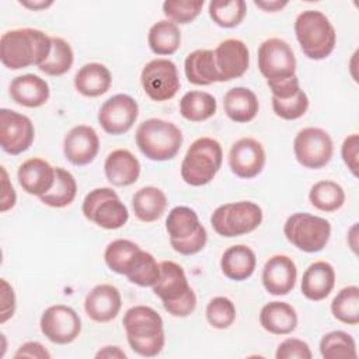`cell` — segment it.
I'll return each mask as SVG.
<instances>
[{
  "instance_id": "cell-51",
  "label": "cell",
  "mask_w": 359,
  "mask_h": 359,
  "mask_svg": "<svg viewBox=\"0 0 359 359\" xmlns=\"http://www.w3.org/2000/svg\"><path fill=\"white\" fill-rule=\"evenodd\" d=\"M95 358H114V359H125L126 353L119 346H104L95 353Z\"/></svg>"
},
{
  "instance_id": "cell-3",
  "label": "cell",
  "mask_w": 359,
  "mask_h": 359,
  "mask_svg": "<svg viewBox=\"0 0 359 359\" xmlns=\"http://www.w3.org/2000/svg\"><path fill=\"white\" fill-rule=\"evenodd\" d=\"M160 276L153 292L163 302V307L174 317H188L196 307V296L191 289L181 265L174 261L158 264Z\"/></svg>"
},
{
  "instance_id": "cell-27",
  "label": "cell",
  "mask_w": 359,
  "mask_h": 359,
  "mask_svg": "<svg viewBox=\"0 0 359 359\" xmlns=\"http://www.w3.org/2000/svg\"><path fill=\"white\" fill-rule=\"evenodd\" d=\"M262 328L275 335H287L297 327V313L286 302H269L259 313Z\"/></svg>"
},
{
  "instance_id": "cell-47",
  "label": "cell",
  "mask_w": 359,
  "mask_h": 359,
  "mask_svg": "<svg viewBox=\"0 0 359 359\" xmlns=\"http://www.w3.org/2000/svg\"><path fill=\"white\" fill-rule=\"evenodd\" d=\"M15 311V294L11 287V285L1 279V314H0V323H6L8 318L14 316Z\"/></svg>"
},
{
  "instance_id": "cell-29",
  "label": "cell",
  "mask_w": 359,
  "mask_h": 359,
  "mask_svg": "<svg viewBox=\"0 0 359 359\" xmlns=\"http://www.w3.org/2000/svg\"><path fill=\"white\" fill-rule=\"evenodd\" d=\"M223 107L226 115L237 123H245L252 121L259 109L257 95L247 87L230 88L223 98Z\"/></svg>"
},
{
  "instance_id": "cell-6",
  "label": "cell",
  "mask_w": 359,
  "mask_h": 359,
  "mask_svg": "<svg viewBox=\"0 0 359 359\" xmlns=\"http://www.w3.org/2000/svg\"><path fill=\"white\" fill-rule=\"evenodd\" d=\"M223 150L212 137L196 139L187 150L181 163V177L192 187L209 184L222 167Z\"/></svg>"
},
{
  "instance_id": "cell-49",
  "label": "cell",
  "mask_w": 359,
  "mask_h": 359,
  "mask_svg": "<svg viewBox=\"0 0 359 359\" xmlns=\"http://www.w3.org/2000/svg\"><path fill=\"white\" fill-rule=\"evenodd\" d=\"M1 201H0V210L1 212H7L8 209H11L15 205L17 201V195L15 191L8 180L7 171L4 167H1Z\"/></svg>"
},
{
  "instance_id": "cell-4",
  "label": "cell",
  "mask_w": 359,
  "mask_h": 359,
  "mask_svg": "<svg viewBox=\"0 0 359 359\" xmlns=\"http://www.w3.org/2000/svg\"><path fill=\"white\" fill-rule=\"evenodd\" d=\"M294 34L303 53L311 60L328 57L337 43L335 28L318 10H304L294 21Z\"/></svg>"
},
{
  "instance_id": "cell-24",
  "label": "cell",
  "mask_w": 359,
  "mask_h": 359,
  "mask_svg": "<svg viewBox=\"0 0 359 359\" xmlns=\"http://www.w3.org/2000/svg\"><path fill=\"white\" fill-rule=\"evenodd\" d=\"M335 286V271L327 261H316L304 271L302 293L311 302L324 300Z\"/></svg>"
},
{
  "instance_id": "cell-5",
  "label": "cell",
  "mask_w": 359,
  "mask_h": 359,
  "mask_svg": "<svg viewBox=\"0 0 359 359\" xmlns=\"http://www.w3.org/2000/svg\"><path fill=\"white\" fill-rule=\"evenodd\" d=\"M136 144L139 150L153 161L174 158L182 146V132L168 121L150 118L136 129Z\"/></svg>"
},
{
  "instance_id": "cell-33",
  "label": "cell",
  "mask_w": 359,
  "mask_h": 359,
  "mask_svg": "<svg viewBox=\"0 0 359 359\" xmlns=\"http://www.w3.org/2000/svg\"><path fill=\"white\" fill-rule=\"evenodd\" d=\"M140 251L142 248L136 243L125 238H118L107 245L104 259L107 266L112 272L126 275L133 266Z\"/></svg>"
},
{
  "instance_id": "cell-46",
  "label": "cell",
  "mask_w": 359,
  "mask_h": 359,
  "mask_svg": "<svg viewBox=\"0 0 359 359\" xmlns=\"http://www.w3.org/2000/svg\"><path fill=\"white\" fill-rule=\"evenodd\" d=\"M358 149H359V136L356 133H352L348 137H345L341 147V156L344 163L355 177L358 175Z\"/></svg>"
},
{
  "instance_id": "cell-14",
  "label": "cell",
  "mask_w": 359,
  "mask_h": 359,
  "mask_svg": "<svg viewBox=\"0 0 359 359\" xmlns=\"http://www.w3.org/2000/svg\"><path fill=\"white\" fill-rule=\"evenodd\" d=\"M41 331L53 344L73 342L81 332V320L74 309L65 304H53L41 316Z\"/></svg>"
},
{
  "instance_id": "cell-17",
  "label": "cell",
  "mask_w": 359,
  "mask_h": 359,
  "mask_svg": "<svg viewBox=\"0 0 359 359\" xmlns=\"http://www.w3.org/2000/svg\"><path fill=\"white\" fill-rule=\"evenodd\" d=\"M266 156L262 144L254 137H241L229 151V167L238 178L250 180L261 174Z\"/></svg>"
},
{
  "instance_id": "cell-38",
  "label": "cell",
  "mask_w": 359,
  "mask_h": 359,
  "mask_svg": "<svg viewBox=\"0 0 359 359\" xmlns=\"http://www.w3.org/2000/svg\"><path fill=\"white\" fill-rule=\"evenodd\" d=\"M320 353L325 359H356V344L345 331H331L320 341Z\"/></svg>"
},
{
  "instance_id": "cell-18",
  "label": "cell",
  "mask_w": 359,
  "mask_h": 359,
  "mask_svg": "<svg viewBox=\"0 0 359 359\" xmlns=\"http://www.w3.org/2000/svg\"><path fill=\"white\" fill-rule=\"evenodd\" d=\"M215 65L220 81H230L241 77L250 65V52L240 39H224L213 50Z\"/></svg>"
},
{
  "instance_id": "cell-21",
  "label": "cell",
  "mask_w": 359,
  "mask_h": 359,
  "mask_svg": "<svg viewBox=\"0 0 359 359\" xmlns=\"http://www.w3.org/2000/svg\"><path fill=\"white\" fill-rule=\"evenodd\" d=\"M122 299L118 287L101 283L94 286L86 296V314L95 323H108L114 320L121 310Z\"/></svg>"
},
{
  "instance_id": "cell-45",
  "label": "cell",
  "mask_w": 359,
  "mask_h": 359,
  "mask_svg": "<svg viewBox=\"0 0 359 359\" xmlns=\"http://www.w3.org/2000/svg\"><path fill=\"white\" fill-rule=\"evenodd\" d=\"M276 359H311L313 353L307 342L297 338H287L278 345Z\"/></svg>"
},
{
  "instance_id": "cell-9",
  "label": "cell",
  "mask_w": 359,
  "mask_h": 359,
  "mask_svg": "<svg viewBox=\"0 0 359 359\" xmlns=\"http://www.w3.org/2000/svg\"><path fill=\"white\" fill-rule=\"evenodd\" d=\"M286 240L304 252H318L324 250L331 236L328 220L310 213H293L283 224Z\"/></svg>"
},
{
  "instance_id": "cell-48",
  "label": "cell",
  "mask_w": 359,
  "mask_h": 359,
  "mask_svg": "<svg viewBox=\"0 0 359 359\" xmlns=\"http://www.w3.org/2000/svg\"><path fill=\"white\" fill-rule=\"evenodd\" d=\"M14 358H36V359H49L50 353L45 349V346L41 342L36 341H28L24 342L17 352L14 353Z\"/></svg>"
},
{
  "instance_id": "cell-13",
  "label": "cell",
  "mask_w": 359,
  "mask_h": 359,
  "mask_svg": "<svg viewBox=\"0 0 359 359\" xmlns=\"http://www.w3.org/2000/svg\"><path fill=\"white\" fill-rule=\"evenodd\" d=\"M140 81L144 93L157 102L171 100L181 87L175 63L164 57L150 60L142 70Z\"/></svg>"
},
{
  "instance_id": "cell-26",
  "label": "cell",
  "mask_w": 359,
  "mask_h": 359,
  "mask_svg": "<svg viewBox=\"0 0 359 359\" xmlns=\"http://www.w3.org/2000/svg\"><path fill=\"white\" fill-rule=\"evenodd\" d=\"M255 266H257L255 252L244 244L229 247L223 252L220 259V268L223 275L236 282L248 279L254 273Z\"/></svg>"
},
{
  "instance_id": "cell-19",
  "label": "cell",
  "mask_w": 359,
  "mask_h": 359,
  "mask_svg": "<svg viewBox=\"0 0 359 359\" xmlns=\"http://www.w3.org/2000/svg\"><path fill=\"white\" fill-rule=\"evenodd\" d=\"M100 137L94 128L77 125L72 128L63 140L65 157L73 165H87L98 154Z\"/></svg>"
},
{
  "instance_id": "cell-25",
  "label": "cell",
  "mask_w": 359,
  "mask_h": 359,
  "mask_svg": "<svg viewBox=\"0 0 359 359\" xmlns=\"http://www.w3.org/2000/svg\"><path fill=\"white\" fill-rule=\"evenodd\" d=\"M107 180L115 187H128L137 181L140 175L139 160L126 149L111 151L104 163Z\"/></svg>"
},
{
  "instance_id": "cell-41",
  "label": "cell",
  "mask_w": 359,
  "mask_h": 359,
  "mask_svg": "<svg viewBox=\"0 0 359 359\" xmlns=\"http://www.w3.org/2000/svg\"><path fill=\"white\" fill-rule=\"evenodd\" d=\"M129 282L142 286V287H149L158 280L160 276V266L156 261V258L147 252V251H140L133 266L130 271L125 275Z\"/></svg>"
},
{
  "instance_id": "cell-37",
  "label": "cell",
  "mask_w": 359,
  "mask_h": 359,
  "mask_svg": "<svg viewBox=\"0 0 359 359\" xmlns=\"http://www.w3.org/2000/svg\"><path fill=\"white\" fill-rule=\"evenodd\" d=\"M332 316L348 325L359 323V287L355 285L341 289L331 302Z\"/></svg>"
},
{
  "instance_id": "cell-40",
  "label": "cell",
  "mask_w": 359,
  "mask_h": 359,
  "mask_svg": "<svg viewBox=\"0 0 359 359\" xmlns=\"http://www.w3.org/2000/svg\"><path fill=\"white\" fill-rule=\"evenodd\" d=\"M247 4L244 0H213L209 3V15L222 28H234L245 17Z\"/></svg>"
},
{
  "instance_id": "cell-34",
  "label": "cell",
  "mask_w": 359,
  "mask_h": 359,
  "mask_svg": "<svg viewBox=\"0 0 359 359\" xmlns=\"http://www.w3.org/2000/svg\"><path fill=\"white\" fill-rule=\"evenodd\" d=\"M77 194V182L73 174L62 167L55 168V182L52 188L39 196L41 202L50 208H65L70 205Z\"/></svg>"
},
{
  "instance_id": "cell-8",
  "label": "cell",
  "mask_w": 359,
  "mask_h": 359,
  "mask_svg": "<svg viewBox=\"0 0 359 359\" xmlns=\"http://www.w3.org/2000/svg\"><path fill=\"white\" fill-rule=\"evenodd\" d=\"M262 209L250 201L220 205L210 216L213 230L222 237H238L258 229L262 223Z\"/></svg>"
},
{
  "instance_id": "cell-39",
  "label": "cell",
  "mask_w": 359,
  "mask_h": 359,
  "mask_svg": "<svg viewBox=\"0 0 359 359\" xmlns=\"http://www.w3.org/2000/svg\"><path fill=\"white\" fill-rule=\"evenodd\" d=\"M74 62V53L67 41L59 36H52V50L48 59L38 69L48 76H63Z\"/></svg>"
},
{
  "instance_id": "cell-22",
  "label": "cell",
  "mask_w": 359,
  "mask_h": 359,
  "mask_svg": "<svg viewBox=\"0 0 359 359\" xmlns=\"http://www.w3.org/2000/svg\"><path fill=\"white\" fill-rule=\"evenodd\" d=\"M17 177L21 188L27 194L42 196L55 182V168L43 158L34 157L25 160L18 167Z\"/></svg>"
},
{
  "instance_id": "cell-36",
  "label": "cell",
  "mask_w": 359,
  "mask_h": 359,
  "mask_svg": "<svg viewBox=\"0 0 359 359\" xmlns=\"http://www.w3.org/2000/svg\"><path fill=\"white\" fill-rule=\"evenodd\" d=\"M309 201L316 209L331 213L342 208L345 203V192L339 184L324 180L310 188Z\"/></svg>"
},
{
  "instance_id": "cell-11",
  "label": "cell",
  "mask_w": 359,
  "mask_h": 359,
  "mask_svg": "<svg viewBox=\"0 0 359 359\" xmlns=\"http://www.w3.org/2000/svg\"><path fill=\"white\" fill-rule=\"evenodd\" d=\"M293 151L299 164L310 170H318L332 158L334 143L328 132L310 126L299 130L293 140Z\"/></svg>"
},
{
  "instance_id": "cell-42",
  "label": "cell",
  "mask_w": 359,
  "mask_h": 359,
  "mask_svg": "<svg viewBox=\"0 0 359 359\" xmlns=\"http://www.w3.org/2000/svg\"><path fill=\"white\" fill-rule=\"evenodd\" d=\"M272 109L275 115L279 116L280 119H285V121L299 119L309 109V97L302 88L285 98L272 97Z\"/></svg>"
},
{
  "instance_id": "cell-52",
  "label": "cell",
  "mask_w": 359,
  "mask_h": 359,
  "mask_svg": "<svg viewBox=\"0 0 359 359\" xmlns=\"http://www.w3.org/2000/svg\"><path fill=\"white\" fill-rule=\"evenodd\" d=\"M20 4L22 6V7H27V8H29V10H34V11H36V10H45V8H48V7H50L52 4H53V1H45V0H39V1H32V0H22V1H20Z\"/></svg>"
},
{
  "instance_id": "cell-1",
  "label": "cell",
  "mask_w": 359,
  "mask_h": 359,
  "mask_svg": "<svg viewBox=\"0 0 359 359\" xmlns=\"http://www.w3.org/2000/svg\"><path fill=\"white\" fill-rule=\"evenodd\" d=\"M52 50V36L35 28L7 31L0 38V60L10 70L41 66Z\"/></svg>"
},
{
  "instance_id": "cell-12",
  "label": "cell",
  "mask_w": 359,
  "mask_h": 359,
  "mask_svg": "<svg viewBox=\"0 0 359 359\" xmlns=\"http://www.w3.org/2000/svg\"><path fill=\"white\" fill-rule=\"evenodd\" d=\"M258 69L266 81H279L296 74V57L290 45L280 38H269L258 48Z\"/></svg>"
},
{
  "instance_id": "cell-30",
  "label": "cell",
  "mask_w": 359,
  "mask_h": 359,
  "mask_svg": "<svg viewBox=\"0 0 359 359\" xmlns=\"http://www.w3.org/2000/svg\"><path fill=\"white\" fill-rule=\"evenodd\" d=\"M185 76L195 86L219 83L220 77L215 65V53L210 49H196L185 57Z\"/></svg>"
},
{
  "instance_id": "cell-44",
  "label": "cell",
  "mask_w": 359,
  "mask_h": 359,
  "mask_svg": "<svg viewBox=\"0 0 359 359\" xmlns=\"http://www.w3.org/2000/svg\"><path fill=\"white\" fill-rule=\"evenodd\" d=\"M203 4V0H167L163 3V11L174 24H189L201 14Z\"/></svg>"
},
{
  "instance_id": "cell-2",
  "label": "cell",
  "mask_w": 359,
  "mask_h": 359,
  "mask_svg": "<svg viewBox=\"0 0 359 359\" xmlns=\"http://www.w3.org/2000/svg\"><path fill=\"white\" fill-rule=\"evenodd\" d=\"M129 346L140 356H157L165 344L161 316L149 306L130 307L122 320Z\"/></svg>"
},
{
  "instance_id": "cell-23",
  "label": "cell",
  "mask_w": 359,
  "mask_h": 359,
  "mask_svg": "<svg viewBox=\"0 0 359 359\" xmlns=\"http://www.w3.org/2000/svg\"><path fill=\"white\" fill-rule=\"evenodd\" d=\"M8 94L18 105L27 108H39L46 104L49 98V86L39 76L27 73L11 80Z\"/></svg>"
},
{
  "instance_id": "cell-10",
  "label": "cell",
  "mask_w": 359,
  "mask_h": 359,
  "mask_svg": "<svg viewBox=\"0 0 359 359\" xmlns=\"http://www.w3.org/2000/svg\"><path fill=\"white\" fill-rule=\"evenodd\" d=\"M84 217L107 230H116L126 224L129 212L118 194L111 188H95L90 191L81 206Z\"/></svg>"
},
{
  "instance_id": "cell-35",
  "label": "cell",
  "mask_w": 359,
  "mask_h": 359,
  "mask_svg": "<svg viewBox=\"0 0 359 359\" xmlns=\"http://www.w3.org/2000/svg\"><path fill=\"white\" fill-rule=\"evenodd\" d=\"M217 104L212 94L206 91H188L180 101L181 115L191 122H202L216 114Z\"/></svg>"
},
{
  "instance_id": "cell-28",
  "label": "cell",
  "mask_w": 359,
  "mask_h": 359,
  "mask_svg": "<svg viewBox=\"0 0 359 359\" xmlns=\"http://www.w3.org/2000/svg\"><path fill=\"white\" fill-rule=\"evenodd\" d=\"M112 83L111 72L101 63H86L74 76V87L84 97H100L105 94Z\"/></svg>"
},
{
  "instance_id": "cell-50",
  "label": "cell",
  "mask_w": 359,
  "mask_h": 359,
  "mask_svg": "<svg viewBox=\"0 0 359 359\" xmlns=\"http://www.w3.org/2000/svg\"><path fill=\"white\" fill-rule=\"evenodd\" d=\"M254 4L259 8H262L264 11H269V13H275L282 10L283 7L287 6V1H280V0H255Z\"/></svg>"
},
{
  "instance_id": "cell-7",
  "label": "cell",
  "mask_w": 359,
  "mask_h": 359,
  "mask_svg": "<svg viewBox=\"0 0 359 359\" xmlns=\"http://www.w3.org/2000/svg\"><path fill=\"white\" fill-rule=\"evenodd\" d=\"M165 229L172 250L181 255L198 254L206 245V229L201 224L196 212L188 206L172 208L165 219Z\"/></svg>"
},
{
  "instance_id": "cell-32",
  "label": "cell",
  "mask_w": 359,
  "mask_h": 359,
  "mask_svg": "<svg viewBox=\"0 0 359 359\" xmlns=\"http://www.w3.org/2000/svg\"><path fill=\"white\" fill-rule=\"evenodd\" d=\"M147 42L153 53L160 56L172 55L181 45V31L172 21L160 20L150 27Z\"/></svg>"
},
{
  "instance_id": "cell-15",
  "label": "cell",
  "mask_w": 359,
  "mask_h": 359,
  "mask_svg": "<svg viewBox=\"0 0 359 359\" xmlns=\"http://www.w3.org/2000/svg\"><path fill=\"white\" fill-rule=\"evenodd\" d=\"M35 137V129L31 119L13 109H0V144L11 156L27 151Z\"/></svg>"
},
{
  "instance_id": "cell-16",
  "label": "cell",
  "mask_w": 359,
  "mask_h": 359,
  "mask_svg": "<svg viewBox=\"0 0 359 359\" xmlns=\"http://www.w3.org/2000/svg\"><path fill=\"white\" fill-rule=\"evenodd\" d=\"M139 115L137 102L128 94H116L108 98L100 108L98 122L109 135L126 133Z\"/></svg>"
},
{
  "instance_id": "cell-43",
  "label": "cell",
  "mask_w": 359,
  "mask_h": 359,
  "mask_svg": "<svg viewBox=\"0 0 359 359\" xmlns=\"http://www.w3.org/2000/svg\"><path fill=\"white\" fill-rule=\"evenodd\" d=\"M206 320L213 328H229L236 320L234 303L224 296L213 297L206 306Z\"/></svg>"
},
{
  "instance_id": "cell-31",
  "label": "cell",
  "mask_w": 359,
  "mask_h": 359,
  "mask_svg": "<svg viewBox=\"0 0 359 359\" xmlns=\"http://www.w3.org/2000/svg\"><path fill=\"white\" fill-rule=\"evenodd\" d=\"M167 208V196L157 187H143L132 196V209L135 216L144 223L156 222L163 216Z\"/></svg>"
},
{
  "instance_id": "cell-20",
  "label": "cell",
  "mask_w": 359,
  "mask_h": 359,
  "mask_svg": "<svg viewBox=\"0 0 359 359\" xmlns=\"http://www.w3.org/2000/svg\"><path fill=\"white\" fill-rule=\"evenodd\" d=\"M297 279V268L287 255L271 257L262 269V285L269 294L285 296L293 290Z\"/></svg>"
}]
</instances>
